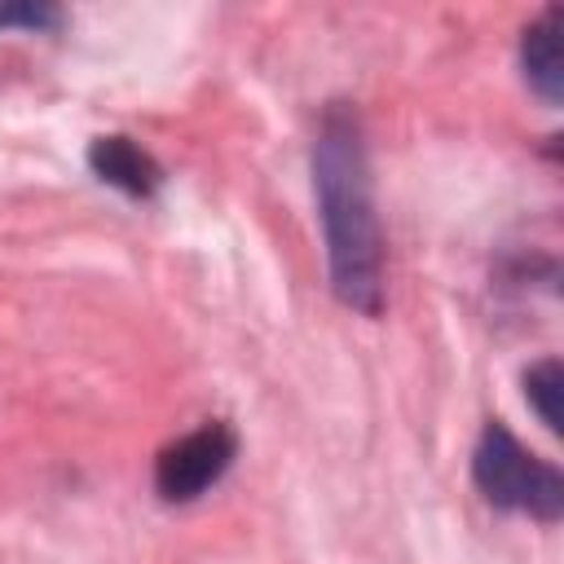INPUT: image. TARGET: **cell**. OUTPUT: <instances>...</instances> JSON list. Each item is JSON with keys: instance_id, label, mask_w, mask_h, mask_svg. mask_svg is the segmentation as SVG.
<instances>
[{"instance_id": "4", "label": "cell", "mask_w": 564, "mask_h": 564, "mask_svg": "<svg viewBox=\"0 0 564 564\" xmlns=\"http://www.w3.org/2000/svg\"><path fill=\"white\" fill-rule=\"evenodd\" d=\"M88 172L101 185H115L128 198H154L159 185H163L159 159L150 150H141L132 137H123V132L93 137V145H88Z\"/></svg>"}, {"instance_id": "5", "label": "cell", "mask_w": 564, "mask_h": 564, "mask_svg": "<svg viewBox=\"0 0 564 564\" xmlns=\"http://www.w3.org/2000/svg\"><path fill=\"white\" fill-rule=\"evenodd\" d=\"M560 35H564V13L560 4H546L520 35V66H524V79L529 88L546 101V106H560L564 97V48H560Z\"/></svg>"}, {"instance_id": "1", "label": "cell", "mask_w": 564, "mask_h": 564, "mask_svg": "<svg viewBox=\"0 0 564 564\" xmlns=\"http://www.w3.org/2000/svg\"><path fill=\"white\" fill-rule=\"evenodd\" d=\"M313 189L326 234L330 291L344 308L379 317L383 313V229L375 212V176L366 154V132L352 106L330 101L313 141Z\"/></svg>"}, {"instance_id": "6", "label": "cell", "mask_w": 564, "mask_h": 564, "mask_svg": "<svg viewBox=\"0 0 564 564\" xmlns=\"http://www.w3.org/2000/svg\"><path fill=\"white\" fill-rule=\"evenodd\" d=\"M560 397H564V366L560 357H542L524 370V401L538 410L546 432H560Z\"/></svg>"}, {"instance_id": "7", "label": "cell", "mask_w": 564, "mask_h": 564, "mask_svg": "<svg viewBox=\"0 0 564 564\" xmlns=\"http://www.w3.org/2000/svg\"><path fill=\"white\" fill-rule=\"evenodd\" d=\"M57 9L53 4H35V0H4L0 4V31H48L57 26Z\"/></svg>"}, {"instance_id": "3", "label": "cell", "mask_w": 564, "mask_h": 564, "mask_svg": "<svg viewBox=\"0 0 564 564\" xmlns=\"http://www.w3.org/2000/svg\"><path fill=\"white\" fill-rule=\"evenodd\" d=\"M238 454V436L225 419H207L194 432L167 441L154 458V494L163 502H194L198 494H207L234 463Z\"/></svg>"}, {"instance_id": "2", "label": "cell", "mask_w": 564, "mask_h": 564, "mask_svg": "<svg viewBox=\"0 0 564 564\" xmlns=\"http://www.w3.org/2000/svg\"><path fill=\"white\" fill-rule=\"evenodd\" d=\"M471 480L498 511H524L542 524L564 516V476L555 463L529 454L507 423L489 419L471 449Z\"/></svg>"}]
</instances>
